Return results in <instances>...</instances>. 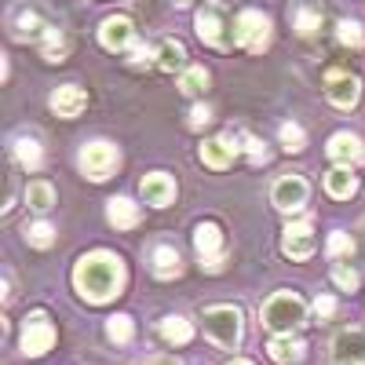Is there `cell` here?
Returning a JSON list of instances; mask_svg holds the SVG:
<instances>
[{
  "label": "cell",
  "instance_id": "cell-1",
  "mask_svg": "<svg viewBox=\"0 0 365 365\" xmlns=\"http://www.w3.org/2000/svg\"><path fill=\"white\" fill-rule=\"evenodd\" d=\"M125 263H120V256L113 252H88L77 259L73 267V289L81 292V299L88 303H110L113 296H120V289H125Z\"/></svg>",
  "mask_w": 365,
  "mask_h": 365
},
{
  "label": "cell",
  "instance_id": "cell-2",
  "mask_svg": "<svg viewBox=\"0 0 365 365\" xmlns=\"http://www.w3.org/2000/svg\"><path fill=\"white\" fill-rule=\"evenodd\" d=\"M259 322L270 329V332H292L307 322V303H303L296 292H274L263 311H259Z\"/></svg>",
  "mask_w": 365,
  "mask_h": 365
},
{
  "label": "cell",
  "instance_id": "cell-3",
  "mask_svg": "<svg viewBox=\"0 0 365 365\" xmlns=\"http://www.w3.org/2000/svg\"><path fill=\"white\" fill-rule=\"evenodd\" d=\"M201 322H205V336L216 347L234 351L241 344V311L237 307H208Z\"/></svg>",
  "mask_w": 365,
  "mask_h": 365
},
{
  "label": "cell",
  "instance_id": "cell-4",
  "mask_svg": "<svg viewBox=\"0 0 365 365\" xmlns=\"http://www.w3.org/2000/svg\"><path fill=\"white\" fill-rule=\"evenodd\" d=\"M234 41L245 51H252V55L267 51V44H270V19L263 11H256V8L241 11L237 22H234Z\"/></svg>",
  "mask_w": 365,
  "mask_h": 365
},
{
  "label": "cell",
  "instance_id": "cell-5",
  "mask_svg": "<svg viewBox=\"0 0 365 365\" xmlns=\"http://www.w3.org/2000/svg\"><path fill=\"white\" fill-rule=\"evenodd\" d=\"M117 161H120V154H117L113 143H88L81 150V172L88 179H96V182L110 179V172L117 168Z\"/></svg>",
  "mask_w": 365,
  "mask_h": 365
},
{
  "label": "cell",
  "instance_id": "cell-6",
  "mask_svg": "<svg viewBox=\"0 0 365 365\" xmlns=\"http://www.w3.org/2000/svg\"><path fill=\"white\" fill-rule=\"evenodd\" d=\"M307 194H311V187H307L303 175H282L270 190V201H274L278 212H289L292 216V212H299L303 205H307Z\"/></svg>",
  "mask_w": 365,
  "mask_h": 365
},
{
  "label": "cell",
  "instance_id": "cell-7",
  "mask_svg": "<svg viewBox=\"0 0 365 365\" xmlns=\"http://www.w3.org/2000/svg\"><path fill=\"white\" fill-rule=\"evenodd\" d=\"M194 249H197L205 270H223V234L216 223H201L194 230Z\"/></svg>",
  "mask_w": 365,
  "mask_h": 365
},
{
  "label": "cell",
  "instance_id": "cell-8",
  "mask_svg": "<svg viewBox=\"0 0 365 365\" xmlns=\"http://www.w3.org/2000/svg\"><path fill=\"white\" fill-rule=\"evenodd\" d=\"M55 344V325L44 318V314H34L22 329V354L26 358H41L44 351H51Z\"/></svg>",
  "mask_w": 365,
  "mask_h": 365
},
{
  "label": "cell",
  "instance_id": "cell-9",
  "mask_svg": "<svg viewBox=\"0 0 365 365\" xmlns=\"http://www.w3.org/2000/svg\"><path fill=\"white\" fill-rule=\"evenodd\" d=\"M282 249H285V256H292V259H311L314 249H318L314 227H311L307 220L289 223V227H285V237H282Z\"/></svg>",
  "mask_w": 365,
  "mask_h": 365
},
{
  "label": "cell",
  "instance_id": "cell-10",
  "mask_svg": "<svg viewBox=\"0 0 365 365\" xmlns=\"http://www.w3.org/2000/svg\"><path fill=\"white\" fill-rule=\"evenodd\" d=\"M332 365H365V332L344 329L332 340Z\"/></svg>",
  "mask_w": 365,
  "mask_h": 365
},
{
  "label": "cell",
  "instance_id": "cell-11",
  "mask_svg": "<svg viewBox=\"0 0 365 365\" xmlns=\"http://www.w3.org/2000/svg\"><path fill=\"white\" fill-rule=\"evenodd\" d=\"M99 41H103L106 51H125V48H132V44H135V26H132V19H125V15L106 19L103 29H99Z\"/></svg>",
  "mask_w": 365,
  "mask_h": 365
},
{
  "label": "cell",
  "instance_id": "cell-12",
  "mask_svg": "<svg viewBox=\"0 0 365 365\" xmlns=\"http://www.w3.org/2000/svg\"><path fill=\"white\" fill-rule=\"evenodd\" d=\"M325 96H329L332 106L351 110V106L358 103V96H361V84H358V77H351V73H329V81H325Z\"/></svg>",
  "mask_w": 365,
  "mask_h": 365
},
{
  "label": "cell",
  "instance_id": "cell-13",
  "mask_svg": "<svg viewBox=\"0 0 365 365\" xmlns=\"http://www.w3.org/2000/svg\"><path fill=\"white\" fill-rule=\"evenodd\" d=\"M329 158L332 161H336V165H361L365 161V146H361V139L358 135H351V132H336V135H332L329 139Z\"/></svg>",
  "mask_w": 365,
  "mask_h": 365
},
{
  "label": "cell",
  "instance_id": "cell-14",
  "mask_svg": "<svg viewBox=\"0 0 365 365\" xmlns=\"http://www.w3.org/2000/svg\"><path fill=\"white\" fill-rule=\"evenodd\" d=\"M223 11L216 8V4H208V8H201L197 11V37L205 41V44H216V48H227L230 41H227V34H223Z\"/></svg>",
  "mask_w": 365,
  "mask_h": 365
},
{
  "label": "cell",
  "instance_id": "cell-15",
  "mask_svg": "<svg viewBox=\"0 0 365 365\" xmlns=\"http://www.w3.org/2000/svg\"><path fill=\"white\" fill-rule=\"evenodd\" d=\"M234 158H237V146H234V139H230V135L205 139V143H201V161H205L208 168L223 172V168H230V165H234Z\"/></svg>",
  "mask_w": 365,
  "mask_h": 365
},
{
  "label": "cell",
  "instance_id": "cell-16",
  "mask_svg": "<svg viewBox=\"0 0 365 365\" xmlns=\"http://www.w3.org/2000/svg\"><path fill=\"white\" fill-rule=\"evenodd\" d=\"M143 201L146 205H154V208H165V205H172V197H175V182H172V175H165V172H150L146 179H143Z\"/></svg>",
  "mask_w": 365,
  "mask_h": 365
},
{
  "label": "cell",
  "instance_id": "cell-17",
  "mask_svg": "<svg viewBox=\"0 0 365 365\" xmlns=\"http://www.w3.org/2000/svg\"><path fill=\"white\" fill-rule=\"evenodd\" d=\"M84 106H88V96H84V88H77V84H63V88L51 91V110L58 117H77Z\"/></svg>",
  "mask_w": 365,
  "mask_h": 365
},
{
  "label": "cell",
  "instance_id": "cell-18",
  "mask_svg": "<svg viewBox=\"0 0 365 365\" xmlns=\"http://www.w3.org/2000/svg\"><path fill=\"white\" fill-rule=\"evenodd\" d=\"M106 220L117 227V230H132L139 223V205L132 197H110L106 201Z\"/></svg>",
  "mask_w": 365,
  "mask_h": 365
},
{
  "label": "cell",
  "instance_id": "cell-19",
  "mask_svg": "<svg viewBox=\"0 0 365 365\" xmlns=\"http://www.w3.org/2000/svg\"><path fill=\"white\" fill-rule=\"evenodd\" d=\"M267 351H270L274 361H282V365H292V361H299L303 354H307L303 340H292V332H278V336L267 344Z\"/></svg>",
  "mask_w": 365,
  "mask_h": 365
},
{
  "label": "cell",
  "instance_id": "cell-20",
  "mask_svg": "<svg viewBox=\"0 0 365 365\" xmlns=\"http://www.w3.org/2000/svg\"><path fill=\"white\" fill-rule=\"evenodd\" d=\"M325 190H329V197L347 201V197H354V190H358V179L351 175L347 165H340V168H332V172L325 175Z\"/></svg>",
  "mask_w": 365,
  "mask_h": 365
},
{
  "label": "cell",
  "instance_id": "cell-21",
  "mask_svg": "<svg viewBox=\"0 0 365 365\" xmlns=\"http://www.w3.org/2000/svg\"><path fill=\"white\" fill-rule=\"evenodd\" d=\"M179 270H182V259L172 245H158L154 249V274L158 278H179Z\"/></svg>",
  "mask_w": 365,
  "mask_h": 365
},
{
  "label": "cell",
  "instance_id": "cell-22",
  "mask_svg": "<svg viewBox=\"0 0 365 365\" xmlns=\"http://www.w3.org/2000/svg\"><path fill=\"white\" fill-rule=\"evenodd\" d=\"M26 205L29 208H37V212H48L51 205H55V190H51V182H44V179H34L26 187Z\"/></svg>",
  "mask_w": 365,
  "mask_h": 365
},
{
  "label": "cell",
  "instance_id": "cell-23",
  "mask_svg": "<svg viewBox=\"0 0 365 365\" xmlns=\"http://www.w3.org/2000/svg\"><path fill=\"white\" fill-rule=\"evenodd\" d=\"M161 336H165L168 344H190V336H194V325H190L187 318L172 314V318H165V322H161Z\"/></svg>",
  "mask_w": 365,
  "mask_h": 365
},
{
  "label": "cell",
  "instance_id": "cell-24",
  "mask_svg": "<svg viewBox=\"0 0 365 365\" xmlns=\"http://www.w3.org/2000/svg\"><path fill=\"white\" fill-rule=\"evenodd\" d=\"M15 158H19L22 168H41V161H44L41 146L34 139H15Z\"/></svg>",
  "mask_w": 365,
  "mask_h": 365
},
{
  "label": "cell",
  "instance_id": "cell-25",
  "mask_svg": "<svg viewBox=\"0 0 365 365\" xmlns=\"http://www.w3.org/2000/svg\"><path fill=\"white\" fill-rule=\"evenodd\" d=\"M132 318L128 314H113V318H106V336L113 340V344H128L132 340Z\"/></svg>",
  "mask_w": 365,
  "mask_h": 365
},
{
  "label": "cell",
  "instance_id": "cell-26",
  "mask_svg": "<svg viewBox=\"0 0 365 365\" xmlns=\"http://www.w3.org/2000/svg\"><path fill=\"white\" fill-rule=\"evenodd\" d=\"M182 58H187L182 44H179V41H165L161 51H158V66H161V70H179V66H182Z\"/></svg>",
  "mask_w": 365,
  "mask_h": 365
},
{
  "label": "cell",
  "instance_id": "cell-27",
  "mask_svg": "<svg viewBox=\"0 0 365 365\" xmlns=\"http://www.w3.org/2000/svg\"><path fill=\"white\" fill-rule=\"evenodd\" d=\"M26 241L34 249H51L55 245V227L51 223H34V227L26 230Z\"/></svg>",
  "mask_w": 365,
  "mask_h": 365
},
{
  "label": "cell",
  "instance_id": "cell-28",
  "mask_svg": "<svg viewBox=\"0 0 365 365\" xmlns=\"http://www.w3.org/2000/svg\"><path fill=\"white\" fill-rule=\"evenodd\" d=\"M179 88L187 91V96H197L201 88H208V73H205L201 66H190V70H182V77H179Z\"/></svg>",
  "mask_w": 365,
  "mask_h": 365
},
{
  "label": "cell",
  "instance_id": "cell-29",
  "mask_svg": "<svg viewBox=\"0 0 365 365\" xmlns=\"http://www.w3.org/2000/svg\"><path fill=\"white\" fill-rule=\"evenodd\" d=\"M282 143L289 154H299L303 146H307V135H303V128L296 125V120H289V125H282Z\"/></svg>",
  "mask_w": 365,
  "mask_h": 365
},
{
  "label": "cell",
  "instance_id": "cell-30",
  "mask_svg": "<svg viewBox=\"0 0 365 365\" xmlns=\"http://www.w3.org/2000/svg\"><path fill=\"white\" fill-rule=\"evenodd\" d=\"M332 282H336L344 292H354V289H358V274H354L347 263H332Z\"/></svg>",
  "mask_w": 365,
  "mask_h": 365
},
{
  "label": "cell",
  "instance_id": "cell-31",
  "mask_svg": "<svg viewBox=\"0 0 365 365\" xmlns=\"http://www.w3.org/2000/svg\"><path fill=\"white\" fill-rule=\"evenodd\" d=\"M63 55H66V41L58 37V29H48V37H44V58H48V63H58Z\"/></svg>",
  "mask_w": 365,
  "mask_h": 365
},
{
  "label": "cell",
  "instance_id": "cell-32",
  "mask_svg": "<svg viewBox=\"0 0 365 365\" xmlns=\"http://www.w3.org/2000/svg\"><path fill=\"white\" fill-rule=\"evenodd\" d=\"M318 22H322V19H318V11H311V8H299V11H296V29H299L303 37H311L314 29H318Z\"/></svg>",
  "mask_w": 365,
  "mask_h": 365
},
{
  "label": "cell",
  "instance_id": "cell-33",
  "mask_svg": "<svg viewBox=\"0 0 365 365\" xmlns=\"http://www.w3.org/2000/svg\"><path fill=\"white\" fill-rule=\"evenodd\" d=\"M340 41L351 44V48H361V44H365L361 26H358V22H340Z\"/></svg>",
  "mask_w": 365,
  "mask_h": 365
},
{
  "label": "cell",
  "instance_id": "cell-34",
  "mask_svg": "<svg viewBox=\"0 0 365 365\" xmlns=\"http://www.w3.org/2000/svg\"><path fill=\"white\" fill-rule=\"evenodd\" d=\"M347 252H354V241H351V234H332L329 237V256H347Z\"/></svg>",
  "mask_w": 365,
  "mask_h": 365
},
{
  "label": "cell",
  "instance_id": "cell-35",
  "mask_svg": "<svg viewBox=\"0 0 365 365\" xmlns=\"http://www.w3.org/2000/svg\"><path fill=\"white\" fill-rule=\"evenodd\" d=\"M314 311H318V318H332V314H336V299H332V296H318Z\"/></svg>",
  "mask_w": 365,
  "mask_h": 365
},
{
  "label": "cell",
  "instance_id": "cell-36",
  "mask_svg": "<svg viewBox=\"0 0 365 365\" xmlns=\"http://www.w3.org/2000/svg\"><path fill=\"white\" fill-rule=\"evenodd\" d=\"M208 120H212V110L208 106H194L190 110V128H205Z\"/></svg>",
  "mask_w": 365,
  "mask_h": 365
},
{
  "label": "cell",
  "instance_id": "cell-37",
  "mask_svg": "<svg viewBox=\"0 0 365 365\" xmlns=\"http://www.w3.org/2000/svg\"><path fill=\"white\" fill-rule=\"evenodd\" d=\"M245 150H249V158H252V161H267V150H263V143H259V139H252V135H249V139H245Z\"/></svg>",
  "mask_w": 365,
  "mask_h": 365
},
{
  "label": "cell",
  "instance_id": "cell-38",
  "mask_svg": "<svg viewBox=\"0 0 365 365\" xmlns=\"http://www.w3.org/2000/svg\"><path fill=\"white\" fill-rule=\"evenodd\" d=\"M143 365H179V358H172V354H150Z\"/></svg>",
  "mask_w": 365,
  "mask_h": 365
},
{
  "label": "cell",
  "instance_id": "cell-39",
  "mask_svg": "<svg viewBox=\"0 0 365 365\" xmlns=\"http://www.w3.org/2000/svg\"><path fill=\"white\" fill-rule=\"evenodd\" d=\"M227 365H252V361H245V358H234V361H227Z\"/></svg>",
  "mask_w": 365,
  "mask_h": 365
},
{
  "label": "cell",
  "instance_id": "cell-40",
  "mask_svg": "<svg viewBox=\"0 0 365 365\" xmlns=\"http://www.w3.org/2000/svg\"><path fill=\"white\" fill-rule=\"evenodd\" d=\"M175 4H179V8H187V4H190V0H175Z\"/></svg>",
  "mask_w": 365,
  "mask_h": 365
}]
</instances>
